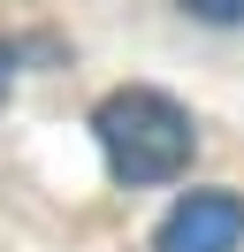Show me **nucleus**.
Instances as JSON below:
<instances>
[{
	"instance_id": "1",
	"label": "nucleus",
	"mask_w": 244,
	"mask_h": 252,
	"mask_svg": "<svg viewBox=\"0 0 244 252\" xmlns=\"http://www.w3.org/2000/svg\"><path fill=\"white\" fill-rule=\"evenodd\" d=\"M92 130H99V153H107V168L122 184H168L191 160V115L168 92H152V84L107 92L99 115H92Z\"/></svg>"
},
{
	"instance_id": "2",
	"label": "nucleus",
	"mask_w": 244,
	"mask_h": 252,
	"mask_svg": "<svg viewBox=\"0 0 244 252\" xmlns=\"http://www.w3.org/2000/svg\"><path fill=\"white\" fill-rule=\"evenodd\" d=\"M244 245V199L237 191H183L152 229V252H237Z\"/></svg>"
},
{
	"instance_id": "3",
	"label": "nucleus",
	"mask_w": 244,
	"mask_h": 252,
	"mask_svg": "<svg viewBox=\"0 0 244 252\" xmlns=\"http://www.w3.org/2000/svg\"><path fill=\"white\" fill-rule=\"evenodd\" d=\"M176 8L198 23H244V0H176Z\"/></svg>"
},
{
	"instance_id": "4",
	"label": "nucleus",
	"mask_w": 244,
	"mask_h": 252,
	"mask_svg": "<svg viewBox=\"0 0 244 252\" xmlns=\"http://www.w3.org/2000/svg\"><path fill=\"white\" fill-rule=\"evenodd\" d=\"M8 77H15V54L0 46V99H8Z\"/></svg>"
}]
</instances>
